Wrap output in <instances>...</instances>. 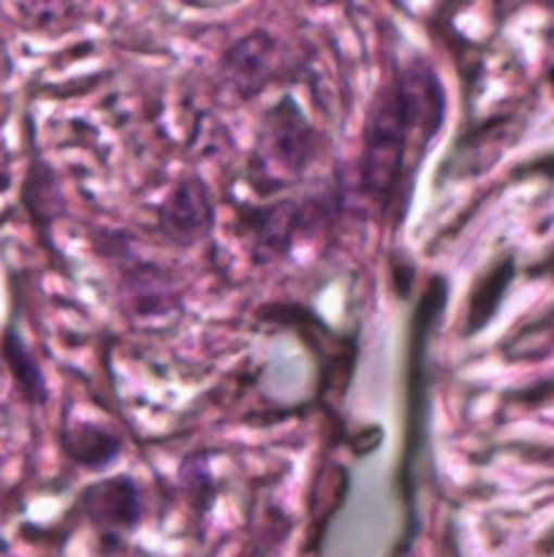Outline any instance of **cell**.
Listing matches in <instances>:
<instances>
[{
  "label": "cell",
  "mask_w": 554,
  "mask_h": 557,
  "mask_svg": "<svg viewBox=\"0 0 554 557\" xmlns=\"http://www.w3.org/2000/svg\"><path fill=\"white\" fill-rule=\"evenodd\" d=\"M63 446L65 451H68L71 460L98 471V468H106L109 462L119 455V446L123 444H119L117 435H112L109 430L85 422L76 424L74 430H68V433L63 435Z\"/></svg>",
  "instance_id": "5"
},
{
  "label": "cell",
  "mask_w": 554,
  "mask_h": 557,
  "mask_svg": "<svg viewBox=\"0 0 554 557\" xmlns=\"http://www.w3.org/2000/svg\"><path fill=\"white\" fill-rule=\"evenodd\" d=\"M212 221V205L206 188L199 180H188L174 190L172 199L163 207V223L172 234L188 243L199 232H204Z\"/></svg>",
  "instance_id": "3"
},
{
  "label": "cell",
  "mask_w": 554,
  "mask_h": 557,
  "mask_svg": "<svg viewBox=\"0 0 554 557\" xmlns=\"http://www.w3.org/2000/svg\"><path fill=\"white\" fill-rule=\"evenodd\" d=\"M302 117L297 109L286 112L277 109L275 125L266 128V156L277 163L280 169H302L304 163L313 158V136L310 128H299Z\"/></svg>",
  "instance_id": "4"
},
{
  "label": "cell",
  "mask_w": 554,
  "mask_h": 557,
  "mask_svg": "<svg viewBox=\"0 0 554 557\" xmlns=\"http://www.w3.org/2000/svg\"><path fill=\"white\" fill-rule=\"evenodd\" d=\"M81 506L87 517L103 531H128L141 515L139 487L128 476L103 479L81 495Z\"/></svg>",
  "instance_id": "2"
},
{
  "label": "cell",
  "mask_w": 554,
  "mask_h": 557,
  "mask_svg": "<svg viewBox=\"0 0 554 557\" xmlns=\"http://www.w3.org/2000/svg\"><path fill=\"white\" fill-rule=\"evenodd\" d=\"M445 117V90L435 69L416 63L383 87L364 125L362 183L389 201L396 185L421 161Z\"/></svg>",
  "instance_id": "1"
},
{
  "label": "cell",
  "mask_w": 554,
  "mask_h": 557,
  "mask_svg": "<svg viewBox=\"0 0 554 557\" xmlns=\"http://www.w3.org/2000/svg\"><path fill=\"white\" fill-rule=\"evenodd\" d=\"M3 359L27 403L38 406V403L47 400V381H43L41 368H38L36 357H33L30 348L25 346L16 330H9L3 335Z\"/></svg>",
  "instance_id": "6"
}]
</instances>
